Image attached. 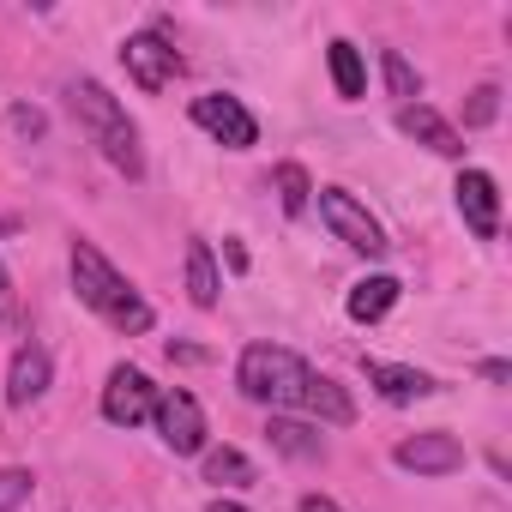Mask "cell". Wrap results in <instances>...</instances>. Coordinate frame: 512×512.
<instances>
[{"instance_id": "6da1fadb", "label": "cell", "mask_w": 512, "mask_h": 512, "mask_svg": "<svg viewBox=\"0 0 512 512\" xmlns=\"http://www.w3.org/2000/svg\"><path fill=\"white\" fill-rule=\"evenodd\" d=\"M73 296L91 308V314H103L115 332H127V338H145L151 326H157V314H151V302L103 260L97 253V241H73Z\"/></svg>"}, {"instance_id": "7a4b0ae2", "label": "cell", "mask_w": 512, "mask_h": 512, "mask_svg": "<svg viewBox=\"0 0 512 512\" xmlns=\"http://www.w3.org/2000/svg\"><path fill=\"white\" fill-rule=\"evenodd\" d=\"M67 103H73L85 139H91L127 181H139V175H145V145H139V127H133V115L121 109V97H109V85H97V79H73V85H67Z\"/></svg>"}, {"instance_id": "3957f363", "label": "cell", "mask_w": 512, "mask_h": 512, "mask_svg": "<svg viewBox=\"0 0 512 512\" xmlns=\"http://www.w3.org/2000/svg\"><path fill=\"white\" fill-rule=\"evenodd\" d=\"M235 386L253 398V404H266L272 416H290L308 404V386H314V368L284 350V344H247L241 362H235Z\"/></svg>"}, {"instance_id": "277c9868", "label": "cell", "mask_w": 512, "mask_h": 512, "mask_svg": "<svg viewBox=\"0 0 512 512\" xmlns=\"http://www.w3.org/2000/svg\"><path fill=\"white\" fill-rule=\"evenodd\" d=\"M314 205H320V223H326L350 253H362V260H380V253L392 247L386 229H380V217H374L350 187H314Z\"/></svg>"}, {"instance_id": "5b68a950", "label": "cell", "mask_w": 512, "mask_h": 512, "mask_svg": "<svg viewBox=\"0 0 512 512\" xmlns=\"http://www.w3.org/2000/svg\"><path fill=\"white\" fill-rule=\"evenodd\" d=\"M151 422H157V434H163V446H169L175 458L205 452V410H199V398H193L187 386H157Z\"/></svg>"}, {"instance_id": "8992f818", "label": "cell", "mask_w": 512, "mask_h": 512, "mask_svg": "<svg viewBox=\"0 0 512 512\" xmlns=\"http://www.w3.org/2000/svg\"><path fill=\"white\" fill-rule=\"evenodd\" d=\"M121 67H127V79H133L139 91H169L187 61L175 55V43H169L163 31H133V37L121 43Z\"/></svg>"}, {"instance_id": "52a82bcc", "label": "cell", "mask_w": 512, "mask_h": 512, "mask_svg": "<svg viewBox=\"0 0 512 512\" xmlns=\"http://www.w3.org/2000/svg\"><path fill=\"white\" fill-rule=\"evenodd\" d=\"M193 121L217 139V145H229V151H247V145H260V121L247 115V103L241 97H223V91H211V97H193Z\"/></svg>"}, {"instance_id": "ba28073f", "label": "cell", "mask_w": 512, "mask_h": 512, "mask_svg": "<svg viewBox=\"0 0 512 512\" xmlns=\"http://www.w3.org/2000/svg\"><path fill=\"white\" fill-rule=\"evenodd\" d=\"M151 404H157V386L133 362H115L109 368V386H103V416L115 428H139V422H151Z\"/></svg>"}, {"instance_id": "9c48e42d", "label": "cell", "mask_w": 512, "mask_h": 512, "mask_svg": "<svg viewBox=\"0 0 512 512\" xmlns=\"http://www.w3.org/2000/svg\"><path fill=\"white\" fill-rule=\"evenodd\" d=\"M452 199H458V217H464V229L476 241H494L500 235V181L488 169H464L458 187H452Z\"/></svg>"}, {"instance_id": "30bf717a", "label": "cell", "mask_w": 512, "mask_h": 512, "mask_svg": "<svg viewBox=\"0 0 512 512\" xmlns=\"http://www.w3.org/2000/svg\"><path fill=\"white\" fill-rule=\"evenodd\" d=\"M392 464L410 470V476H452L464 470V446L446 434V428H428V434H410L392 446Z\"/></svg>"}, {"instance_id": "8fae6325", "label": "cell", "mask_w": 512, "mask_h": 512, "mask_svg": "<svg viewBox=\"0 0 512 512\" xmlns=\"http://www.w3.org/2000/svg\"><path fill=\"white\" fill-rule=\"evenodd\" d=\"M398 133H404V139H416V145H422V151H434V157H464V133H458L440 109H428V103L398 109Z\"/></svg>"}, {"instance_id": "7c38bea8", "label": "cell", "mask_w": 512, "mask_h": 512, "mask_svg": "<svg viewBox=\"0 0 512 512\" xmlns=\"http://www.w3.org/2000/svg\"><path fill=\"white\" fill-rule=\"evenodd\" d=\"M362 374H368V386H374L386 404H416V398H434V392H440L434 374L404 368V362H374V356H362Z\"/></svg>"}, {"instance_id": "4fadbf2b", "label": "cell", "mask_w": 512, "mask_h": 512, "mask_svg": "<svg viewBox=\"0 0 512 512\" xmlns=\"http://www.w3.org/2000/svg\"><path fill=\"white\" fill-rule=\"evenodd\" d=\"M49 380H55L49 350H43V344H19V350H13V368H7V404H13V410L37 404V398L49 392Z\"/></svg>"}, {"instance_id": "5bb4252c", "label": "cell", "mask_w": 512, "mask_h": 512, "mask_svg": "<svg viewBox=\"0 0 512 512\" xmlns=\"http://www.w3.org/2000/svg\"><path fill=\"white\" fill-rule=\"evenodd\" d=\"M398 296H404V284H398V278H386V272H374V278H362V284L350 290V302H344V308H350V320H356V326H374V320H386V314L398 308Z\"/></svg>"}, {"instance_id": "9a60e30c", "label": "cell", "mask_w": 512, "mask_h": 512, "mask_svg": "<svg viewBox=\"0 0 512 512\" xmlns=\"http://www.w3.org/2000/svg\"><path fill=\"white\" fill-rule=\"evenodd\" d=\"M266 440H272L284 458H302V464L326 458V440H320V428H314V422H296V416H272V422H266Z\"/></svg>"}, {"instance_id": "2e32d148", "label": "cell", "mask_w": 512, "mask_h": 512, "mask_svg": "<svg viewBox=\"0 0 512 512\" xmlns=\"http://www.w3.org/2000/svg\"><path fill=\"white\" fill-rule=\"evenodd\" d=\"M223 296V278H217V260L205 241H187V302L193 308H217Z\"/></svg>"}, {"instance_id": "e0dca14e", "label": "cell", "mask_w": 512, "mask_h": 512, "mask_svg": "<svg viewBox=\"0 0 512 512\" xmlns=\"http://www.w3.org/2000/svg\"><path fill=\"white\" fill-rule=\"evenodd\" d=\"M308 416H320V422H332V428H344V422H356V404H350V392L332 380V374H314V386H308V404H302Z\"/></svg>"}, {"instance_id": "ac0fdd59", "label": "cell", "mask_w": 512, "mask_h": 512, "mask_svg": "<svg viewBox=\"0 0 512 512\" xmlns=\"http://www.w3.org/2000/svg\"><path fill=\"white\" fill-rule=\"evenodd\" d=\"M326 61H332V85H338V97L344 103H362V91H368V73H362V55H356V43H332L326 49Z\"/></svg>"}, {"instance_id": "d6986e66", "label": "cell", "mask_w": 512, "mask_h": 512, "mask_svg": "<svg viewBox=\"0 0 512 512\" xmlns=\"http://www.w3.org/2000/svg\"><path fill=\"white\" fill-rule=\"evenodd\" d=\"M205 482H217V488H247V482H253V458L235 452V446H205Z\"/></svg>"}, {"instance_id": "ffe728a7", "label": "cell", "mask_w": 512, "mask_h": 512, "mask_svg": "<svg viewBox=\"0 0 512 512\" xmlns=\"http://www.w3.org/2000/svg\"><path fill=\"white\" fill-rule=\"evenodd\" d=\"M380 73H386V91L398 97V109H410V103L422 97V73H416L398 49H380Z\"/></svg>"}, {"instance_id": "44dd1931", "label": "cell", "mask_w": 512, "mask_h": 512, "mask_svg": "<svg viewBox=\"0 0 512 512\" xmlns=\"http://www.w3.org/2000/svg\"><path fill=\"white\" fill-rule=\"evenodd\" d=\"M272 187H278V205H284L290 217H302V211L314 205V181H308V169H302V163H278Z\"/></svg>"}, {"instance_id": "7402d4cb", "label": "cell", "mask_w": 512, "mask_h": 512, "mask_svg": "<svg viewBox=\"0 0 512 512\" xmlns=\"http://www.w3.org/2000/svg\"><path fill=\"white\" fill-rule=\"evenodd\" d=\"M500 121V85H476L464 97V127H494Z\"/></svg>"}, {"instance_id": "603a6c76", "label": "cell", "mask_w": 512, "mask_h": 512, "mask_svg": "<svg viewBox=\"0 0 512 512\" xmlns=\"http://www.w3.org/2000/svg\"><path fill=\"white\" fill-rule=\"evenodd\" d=\"M25 500H31V470L0 464V512H19Z\"/></svg>"}, {"instance_id": "cb8c5ba5", "label": "cell", "mask_w": 512, "mask_h": 512, "mask_svg": "<svg viewBox=\"0 0 512 512\" xmlns=\"http://www.w3.org/2000/svg\"><path fill=\"white\" fill-rule=\"evenodd\" d=\"M482 380H488V386H506V380H512V368H506L500 356H488V362H482Z\"/></svg>"}, {"instance_id": "d4e9b609", "label": "cell", "mask_w": 512, "mask_h": 512, "mask_svg": "<svg viewBox=\"0 0 512 512\" xmlns=\"http://www.w3.org/2000/svg\"><path fill=\"white\" fill-rule=\"evenodd\" d=\"M296 512H344V506H338L332 494H302V506H296Z\"/></svg>"}, {"instance_id": "484cf974", "label": "cell", "mask_w": 512, "mask_h": 512, "mask_svg": "<svg viewBox=\"0 0 512 512\" xmlns=\"http://www.w3.org/2000/svg\"><path fill=\"white\" fill-rule=\"evenodd\" d=\"M7 314H13V272L0 266V326H7Z\"/></svg>"}, {"instance_id": "4316f807", "label": "cell", "mask_w": 512, "mask_h": 512, "mask_svg": "<svg viewBox=\"0 0 512 512\" xmlns=\"http://www.w3.org/2000/svg\"><path fill=\"white\" fill-rule=\"evenodd\" d=\"M13 127H19V133H31V139H37V133H43V115H37V109H19V115H13Z\"/></svg>"}, {"instance_id": "83f0119b", "label": "cell", "mask_w": 512, "mask_h": 512, "mask_svg": "<svg viewBox=\"0 0 512 512\" xmlns=\"http://www.w3.org/2000/svg\"><path fill=\"white\" fill-rule=\"evenodd\" d=\"M223 260H229V272H247V253H241V241H223Z\"/></svg>"}, {"instance_id": "f1b7e54d", "label": "cell", "mask_w": 512, "mask_h": 512, "mask_svg": "<svg viewBox=\"0 0 512 512\" xmlns=\"http://www.w3.org/2000/svg\"><path fill=\"white\" fill-rule=\"evenodd\" d=\"M205 512H253V506H241V500H211Z\"/></svg>"}]
</instances>
